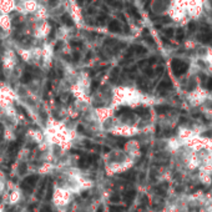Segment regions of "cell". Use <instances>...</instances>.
<instances>
[{
  "instance_id": "obj_1",
  "label": "cell",
  "mask_w": 212,
  "mask_h": 212,
  "mask_svg": "<svg viewBox=\"0 0 212 212\" xmlns=\"http://www.w3.org/2000/svg\"><path fill=\"white\" fill-rule=\"evenodd\" d=\"M207 95L208 92L202 87H195L191 90L189 94V102L193 107H198V106H203L207 101Z\"/></svg>"
},
{
  "instance_id": "obj_13",
  "label": "cell",
  "mask_w": 212,
  "mask_h": 212,
  "mask_svg": "<svg viewBox=\"0 0 212 212\" xmlns=\"http://www.w3.org/2000/svg\"><path fill=\"white\" fill-rule=\"evenodd\" d=\"M111 202H119V200H120V197L117 196V195H114V196H111Z\"/></svg>"
},
{
  "instance_id": "obj_3",
  "label": "cell",
  "mask_w": 212,
  "mask_h": 212,
  "mask_svg": "<svg viewBox=\"0 0 212 212\" xmlns=\"http://www.w3.org/2000/svg\"><path fill=\"white\" fill-rule=\"evenodd\" d=\"M37 177L36 175H33V176H29V177H26V179H24L23 180V182H21V187L24 190H33V187L36 185V181H37Z\"/></svg>"
},
{
  "instance_id": "obj_17",
  "label": "cell",
  "mask_w": 212,
  "mask_h": 212,
  "mask_svg": "<svg viewBox=\"0 0 212 212\" xmlns=\"http://www.w3.org/2000/svg\"><path fill=\"white\" fill-rule=\"evenodd\" d=\"M79 57H80V55H79V53H74V60H75V61H77V60H79Z\"/></svg>"
},
{
  "instance_id": "obj_6",
  "label": "cell",
  "mask_w": 212,
  "mask_h": 212,
  "mask_svg": "<svg viewBox=\"0 0 212 212\" xmlns=\"http://www.w3.org/2000/svg\"><path fill=\"white\" fill-rule=\"evenodd\" d=\"M61 21H63L65 25H67V26H74L73 19H71V16H69L67 14H64L63 16H61Z\"/></svg>"
},
{
  "instance_id": "obj_7",
  "label": "cell",
  "mask_w": 212,
  "mask_h": 212,
  "mask_svg": "<svg viewBox=\"0 0 212 212\" xmlns=\"http://www.w3.org/2000/svg\"><path fill=\"white\" fill-rule=\"evenodd\" d=\"M134 197H135V191H134V190H132V191H127V192H126V195H125V201H126L127 203H130V202H132Z\"/></svg>"
},
{
  "instance_id": "obj_9",
  "label": "cell",
  "mask_w": 212,
  "mask_h": 212,
  "mask_svg": "<svg viewBox=\"0 0 212 212\" xmlns=\"http://www.w3.org/2000/svg\"><path fill=\"white\" fill-rule=\"evenodd\" d=\"M87 147L89 149H91V150H95V151H100L101 150V146H99V145H94V143H87Z\"/></svg>"
},
{
  "instance_id": "obj_22",
  "label": "cell",
  "mask_w": 212,
  "mask_h": 212,
  "mask_svg": "<svg viewBox=\"0 0 212 212\" xmlns=\"http://www.w3.org/2000/svg\"><path fill=\"white\" fill-rule=\"evenodd\" d=\"M109 1H110V3H111V1H114V0H109Z\"/></svg>"
},
{
  "instance_id": "obj_10",
  "label": "cell",
  "mask_w": 212,
  "mask_h": 212,
  "mask_svg": "<svg viewBox=\"0 0 212 212\" xmlns=\"http://www.w3.org/2000/svg\"><path fill=\"white\" fill-rule=\"evenodd\" d=\"M51 193H53V185L49 183V186H47V195H46V200L47 201L51 198Z\"/></svg>"
},
{
  "instance_id": "obj_14",
  "label": "cell",
  "mask_w": 212,
  "mask_h": 212,
  "mask_svg": "<svg viewBox=\"0 0 212 212\" xmlns=\"http://www.w3.org/2000/svg\"><path fill=\"white\" fill-rule=\"evenodd\" d=\"M71 45L75 46V47H81V46H83V44H81L80 41H71Z\"/></svg>"
},
{
  "instance_id": "obj_5",
  "label": "cell",
  "mask_w": 212,
  "mask_h": 212,
  "mask_svg": "<svg viewBox=\"0 0 212 212\" xmlns=\"http://www.w3.org/2000/svg\"><path fill=\"white\" fill-rule=\"evenodd\" d=\"M9 155L11 156V159H15V156L18 155V143H11L9 147Z\"/></svg>"
},
{
  "instance_id": "obj_4",
  "label": "cell",
  "mask_w": 212,
  "mask_h": 212,
  "mask_svg": "<svg viewBox=\"0 0 212 212\" xmlns=\"http://www.w3.org/2000/svg\"><path fill=\"white\" fill-rule=\"evenodd\" d=\"M109 30H110L111 33H119L121 30L120 24L116 21V20H111L110 24H109Z\"/></svg>"
},
{
  "instance_id": "obj_8",
  "label": "cell",
  "mask_w": 212,
  "mask_h": 212,
  "mask_svg": "<svg viewBox=\"0 0 212 212\" xmlns=\"http://www.w3.org/2000/svg\"><path fill=\"white\" fill-rule=\"evenodd\" d=\"M90 163H91L90 159H89V157H84V159L80 160V162H79V166L83 167V169H85V167H87L89 165H90Z\"/></svg>"
},
{
  "instance_id": "obj_12",
  "label": "cell",
  "mask_w": 212,
  "mask_h": 212,
  "mask_svg": "<svg viewBox=\"0 0 212 212\" xmlns=\"http://www.w3.org/2000/svg\"><path fill=\"white\" fill-rule=\"evenodd\" d=\"M30 80H31V75H30V74H28V73H26L25 75H24V76H23V79H21V81H23V83H29V81Z\"/></svg>"
},
{
  "instance_id": "obj_11",
  "label": "cell",
  "mask_w": 212,
  "mask_h": 212,
  "mask_svg": "<svg viewBox=\"0 0 212 212\" xmlns=\"http://www.w3.org/2000/svg\"><path fill=\"white\" fill-rule=\"evenodd\" d=\"M110 212H124V208L119 207V206H111L110 207Z\"/></svg>"
},
{
  "instance_id": "obj_2",
  "label": "cell",
  "mask_w": 212,
  "mask_h": 212,
  "mask_svg": "<svg viewBox=\"0 0 212 212\" xmlns=\"http://www.w3.org/2000/svg\"><path fill=\"white\" fill-rule=\"evenodd\" d=\"M172 3H173V0H153L152 9L156 14H159L161 16L163 14H166L169 10H171Z\"/></svg>"
},
{
  "instance_id": "obj_16",
  "label": "cell",
  "mask_w": 212,
  "mask_h": 212,
  "mask_svg": "<svg viewBox=\"0 0 212 212\" xmlns=\"http://www.w3.org/2000/svg\"><path fill=\"white\" fill-rule=\"evenodd\" d=\"M25 170H26V163H23L20 166V172H25Z\"/></svg>"
},
{
  "instance_id": "obj_21",
  "label": "cell",
  "mask_w": 212,
  "mask_h": 212,
  "mask_svg": "<svg viewBox=\"0 0 212 212\" xmlns=\"http://www.w3.org/2000/svg\"><path fill=\"white\" fill-rule=\"evenodd\" d=\"M84 1V0H77V3H79V4H81V3H83Z\"/></svg>"
},
{
  "instance_id": "obj_20",
  "label": "cell",
  "mask_w": 212,
  "mask_h": 212,
  "mask_svg": "<svg viewBox=\"0 0 212 212\" xmlns=\"http://www.w3.org/2000/svg\"><path fill=\"white\" fill-rule=\"evenodd\" d=\"M97 212H102V206H100L97 208Z\"/></svg>"
},
{
  "instance_id": "obj_19",
  "label": "cell",
  "mask_w": 212,
  "mask_h": 212,
  "mask_svg": "<svg viewBox=\"0 0 212 212\" xmlns=\"http://www.w3.org/2000/svg\"><path fill=\"white\" fill-rule=\"evenodd\" d=\"M97 85H99V84H97V81H95V83L92 84V87H91V90H95V89L97 87Z\"/></svg>"
},
{
  "instance_id": "obj_18",
  "label": "cell",
  "mask_w": 212,
  "mask_h": 212,
  "mask_svg": "<svg viewBox=\"0 0 212 212\" xmlns=\"http://www.w3.org/2000/svg\"><path fill=\"white\" fill-rule=\"evenodd\" d=\"M49 1H50L51 6H54V5H56V4H57V0H49Z\"/></svg>"
},
{
  "instance_id": "obj_15",
  "label": "cell",
  "mask_w": 212,
  "mask_h": 212,
  "mask_svg": "<svg viewBox=\"0 0 212 212\" xmlns=\"http://www.w3.org/2000/svg\"><path fill=\"white\" fill-rule=\"evenodd\" d=\"M40 212H53V210H51L50 207L45 206V207H43V208H41V211H40Z\"/></svg>"
}]
</instances>
